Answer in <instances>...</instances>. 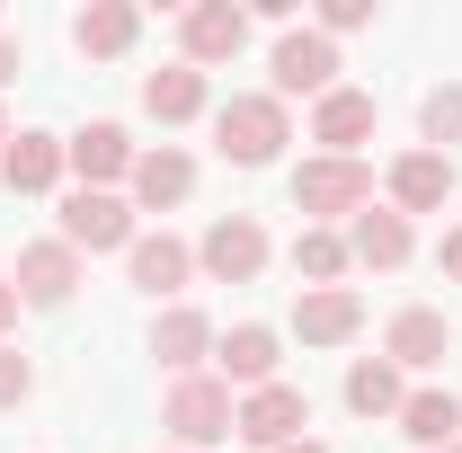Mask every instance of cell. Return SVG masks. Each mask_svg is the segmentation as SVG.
<instances>
[{
  "instance_id": "1",
  "label": "cell",
  "mask_w": 462,
  "mask_h": 453,
  "mask_svg": "<svg viewBox=\"0 0 462 453\" xmlns=\"http://www.w3.org/2000/svg\"><path fill=\"white\" fill-rule=\"evenodd\" d=\"M293 143V107L276 89H231L214 107V152L231 170H276V152Z\"/></svg>"
},
{
  "instance_id": "2",
  "label": "cell",
  "mask_w": 462,
  "mask_h": 453,
  "mask_svg": "<svg viewBox=\"0 0 462 453\" xmlns=\"http://www.w3.org/2000/svg\"><path fill=\"white\" fill-rule=\"evenodd\" d=\"M231 418H240V400H231L223 374H187V383H170V400H161V427H170L178 453L231 445Z\"/></svg>"
},
{
  "instance_id": "3",
  "label": "cell",
  "mask_w": 462,
  "mask_h": 453,
  "mask_svg": "<svg viewBox=\"0 0 462 453\" xmlns=\"http://www.w3.org/2000/svg\"><path fill=\"white\" fill-rule=\"evenodd\" d=\"M365 205H374V170H365V161H329V152H311V161L293 170V214H302V223L338 231V223H356Z\"/></svg>"
},
{
  "instance_id": "4",
  "label": "cell",
  "mask_w": 462,
  "mask_h": 453,
  "mask_svg": "<svg viewBox=\"0 0 462 453\" xmlns=\"http://www.w3.org/2000/svg\"><path fill=\"white\" fill-rule=\"evenodd\" d=\"M267 258H276V240H267L258 214H214V231L196 240V276L205 284H258Z\"/></svg>"
},
{
  "instance_id": "5",
  "label": "cell",
  "mask_w": 462,
  "mask_h": 453,
  "mask_svg": "<svg viewBox=\"0 0 462 453\" xmlns=\"http://www.w3.org/2000/svg\"><path fill=\"white\" fill-rule=\"evenodd\" d=\"M62 240H71L80 258H98V249H134V240H143V214H134V196L71 187V196H62Z\"/></svg>"
},
{
  "instance_id": "6",
  "label": "cell",
  "mask_w": 462,
  "mask_h": 453,
  "mask_svg": "<svg viewBox=\"0 0 462 453\" xmlns=\"http://www.w3.org/2000/svg\"><path fill=\"white\" fill-rule=\"evenodd\" d=\"M240 45H249V9H240V0H187V9H178V62H187V71L240 62Z\"/></svg>"
},
{
  "instance_id": "7",
  "label": "cell",
  "mask_w": 462,
  "mask_h": 453,
  "mask_svg": "<svg viewBox=\"0 0 462 453\" xmlns=\"http://www.w3.org/2000/svg\"><path fill=\"white\" fill-rule=\"evenodd\" d=\"M80 276H89V258H80L62 231H54V240H27V249H18V267H9V284H18V302H27V311H62V302L80 293Z\"/></svg>"
},
{
  "instance_id": "8",
  "label": "cell",
  "mask_w": 462,
  "mask_h": 453,
  "mask_svg": "<svg viewBox=\"0 0 462 453\" xmlns=\"http://www.w3.org/2000/svg\"><path fill=\"white\" fill-rule=\"evenodd\" d=\"M267 71H276V98H329L338 89V45L320 36V27H285L276 36V54H267Z\"/></svg>"
},
{
  "instance_id": "9",
  "label": "cell",
  "mask_w": 462,
  "mask_h": 453,
  "mask_svg": "<svg viewBox=\"0 0 462 453\" xmlns=\"http://www.w3.org/2000/svg\"><path fill=\"white\" fill-rule=\"evenodd\" d=\"M231 436L258 453H285L311 436V400L293 392V383H267V392H240V418H231Z\"/></svg>"
},
{
  "instance_id": "10",
  "label": "cell",
  "mask_w": 462,
  "mask_h": 453,
  "mask_svg": "<svg viewBox=\"0 0 462 453\" xmlns=\"http://www.w3.org/2000/svg\"><path fill=\"white\" fill-rule=\"evenodd\" d=\"M454 187H462V170L445 161V152L409 143L401 161L383 170V205H392V214H445V205H454Z\"/></svg>"
},
{
  "instance_id": "11",
  "label": "cell",
  "mask_w": 462,
  "mask_h": 453,
  "mask_svg": "<svg viewBox=\"0 0 462 453\" xmlns=\"http://www.w3.org/2000/svg\"><path fill=\"white\" fill-rule=\"evenodd\" d=\"M214 374H223L231 392H267V383H285V338L267 320H240V329L214 338Z\"/></svg>"
},
{
  "instance_id": "12",
  "label": "cell",
  "mask_w": 462,
  "mask_h": 453,
  "mask_svg": "<svg viewBox=\"0 0 462 453\" xmlns=\"http://www.w3.org/2000/svg\"><path fill=\"white\" fill-rule=\"evenodd\" d=\"M62 161H71V178L80 187H107L116 196V178H134V161H143V143L125 134V125H80V134H62Z\"/></svg>"
},
{
  "instance_id": "13",
  "label": "cell",
  "mask_w": 462,
  "mask_h": 453,
  "mask_svg": "<svg viewBox=\"0 0 462 453\" xmlns=\"http://www.w3.org/2000/svg\"><path fill=\"white\" fill-rule=\"evenodd\" d=\"M214 338H223V329H214L196 302H170V311L152 320V356H161V374H170V383H187V374H214Z\"/></svg>"
},
{
  "instance_id": "14",
  "label": "cell",
  "mask_w": 462,
  "mask_h": 453,
  "mask_svg": "<svg viewBox=\"0 0 462 453\" xmlns=\"http://www.w3.org/2000/svg\"><path fill=\"white\" fill-rule=\"evenodd\" d=\"M374 89H329V98H311V143L329 152V161H365V143H374Z\"/></svg>"
},
{
  "instance_id": "15",
  "label": "cell",
  "mask_w": 462,
  "mask_h": 453,
  "mask_svg": "<svg viewBox=\"0 0 462 453\" xmlns=\"http://www.w3.org/2000/svg\"><path fill=\"white\" fill-rule=\"evenodd\" d=\"M125 276H134V293H152V302H178V293L196 284V249H187L178 231H143V240L125 249Z\"/></svg>"
},
{
  "instance_id": "16",
  "label": "cell",
  "mask_w": 462,
  "mask_h": 453,
  "mask_svg": "<svg viewBox=\"0 0 462 453\" xmlns=\"http://www.w3.org/2000/svg\"><path fill=\"white\" fill-rule=\"evenodd\" d=\"M383 356H392L401 374H436V365L454 356V320H445L436 302H409V311H392V329H383Z\"/></svg>"
},
{
  "instance_id": "17",
  "label": "cell",
  "mask_w": 462,
  "mask_h": 453,
  "mask_svg": "<svg viewBox=\"0 0 462 453\" xmlns=\"http://www.w3.org/2000/svg\"><path fill=\"white\" fill-rule=\"evenodd\" d=\"M365 329V293L356 284H311V293H293V338L302 347H346Z\"/></svg>"
},
{
  "instance_id": "18",
  "label": "cell",
  "mask_w": 462,
  "mask_h": 453,
  "mask_svg": "<svg viewBox=\"0 0 462 453\" xmlns=\"http://www.w3.org/2000/svg\"><path fill=\"white\" fill-rule=\"evenodd\" d=\"M62 178H71V161H62V134H9V152H0V187L9 196H54Z\"/></svg>"
},
{
  "instance_id": "19",
  "label": "cell",
  "mask_w": 462,
  "mask_h": 453,
  "mask_svg": "<svg viewBox=\"0 0 462 453\" xmlns=\"http://www.w3.org/2000/svg\"><path fill=\"white\" fill-rule=\"evenodd\" d=\"M409 249H418V231H409V214H392V205H365V214L346 223V258L374 267V276L409 267Z\"/></svg>"
},
{
  "instance_id": "20",
  "label": "cell",
  "mask_w": 462,
  "mask_h": 453,
  "mask_svg": "<svg viewBox=\"0 0 462 453\" xmlns=\"http://www.w3.org/2000/svg\"><path fill=\"white\" fill-rule=\"evenodd\" d=\"M125 187H134V214H170V205H187V196H196V161H187L178 143H152V152L134 161V178H125Z\"/></svg>"
},
{
  "instance_id": "21",
  "label": "cell",
  "mask_w": 462,
  "mask_h": 453,
  "mask_svg": "<svg viewBox=\"0 0 462 453\" xmlns=\"http://www.w3.org/2000/svg\"><path fill=\"white\" fill-rule=\"evenodd\" d=\"M134 36H143V9H134V0H89V9H71V45L89 62L134 54Z\"/></svg>"
},
{
  "instance_id": "22",
  "label": "cell",
  "mask_w": 462,
  "mask_h": 453,
  "mask_svg": "<svg viewBox=\"0 0 462 453\" xmlns=\"http://www.w3.org/2000/svg\"><path fill=\"white\" fill-rule=\"evenodd\" d=\"M143 116H152V125H196V116H214L205 71H187V62H170V71H143Z\"/></svg>"
},
{
  "instance_id": "23",
  "label": "cell",
  "mask_w": 462,
  "mask_h": 453,
  "mask_svg": "<svg viewBox=\"0 0 462 453\" xmlns=\"http://www.w3.org/2000/svg\"><path fill=\"white\" fill-rule=\"evenodd\" d=\"M392 427H401L418 453H445V445L462 436V400L445 392V383H418V392L401 400V418H392Z\"/></svg>"
},
{
  "instance_id": "24",
  "label": "cell",
  "mask_w": 462,
  "mask_h": 453,
  "mask_svg": "<svg viewBox=\"0 0 462 453\" xmlns=\"http://www.w3.org/2000/svg\"><path fill=\"white\" fill-rule=\"evenodd\" d=\"M401 400H409V374L392 356H356L346 365V409L356 418H401Z\"/></svg>"
},
{
  "instance_id": "25",
  "label": "cell",
  "mask_w": 462,
  "mask_h": 453,
  "mask_svg": "<svg viewBox=\"0 0 462 453\" xmlns=\"http://www.w3.org/2000/svg\"><path fill=\"white\" fill-rule=\"evenodd\" d=\"M346 267H356L346 258V231H320V223L293 231V276H302V293L311 284H346Z\"/></svg>"
},
{
  "instance_id": "26",
  "label": "cell",
  "mask_w": 462,
  "mask_h": 453,
  "mask_svg": "<svg viewBox=\"0 0 462 453\" xmlns=\"http://www.w3.org/2000/svg\"><path fill=\"white\" fill-rule=\"evenodd\" d=\"M418 143L454 161V143H462V80H436V89L418 98Z\"/></svg>"
},
{
  "instance_id": "27",
  "label": "cell",
  "mask_w": 462,
  "mask_h": 453,
  "mask_svg": "<svg viewBox=\"0 0 462 453\" xmlns=\"http://www.w3.org/2000/svg\"><path fill=\"white\" fill-rule=\"evenodd\" d=\"M311 27L338 45V36H356V27H374V0H320V18H311Z\"/></svg>"
},
{
  "instance_id": "28",
  "label": "cell",
  "mask_w": 462,
  "mask_h": 453,
  "mask_svg": "<svg viewBox=\"0 0 462 453\" xmlns=\"http://www.w3.org/2000/svg\"><path fill=\"white\" fill-rule=\"evenodd\" d=\"M27 392H36V365H27V347H0V409H18Z\"/></svg>"
},
{
  "instance_id": "29",
  "label": "cell",
  "mask_w": 462,
  "mask_h": 453,
  "mask_svg": "<svg viewBox=\"0 0 462 453\" xmlns=\"http://www.w3.org/2000/svg\"><path fill=\"white\" fill-rule=\"evenodd\" d=\"M436 267H445V284H462V223L436 240Z\"/></svg>"
},
{
  "instance_id": "30",
  "label": "cell",
  "mask_w": 462,
  "mask_h": 453,
  "mask_svg": "<svg viewBox=\"0 0 462 453\" xmlns=\"http://www.w3.org/2000/svg\"><path fill=\"white\" fill-rule=\"evenodd\" d=\"M18 311H27V302H18V284H9V276H0V347H9V338H18Z\"/></svg>"
},
{
  "instance_id": "31",
  "label": "cell",
  "mask_w": 462,
  "mask_h": 453,
  "mask_svg": "<svg viewBox=\"0 0 462 453\" xmlns=\"http://www.w3.org/2000/svg\"><path fill=\"white\" fill-rule=\"evenodd\" d=\"M9 80H18V45L0 36V89H9Z\"/></svg>"
},
{
  "instance_id": "32",
  "label": "cell",
  "mask_w": 462,
  "mask_h": 453,
  "mask_svg": "<svg viewBox=\"0 0 462 453\" xmlns=\"http://www.w3.org/2000/svg\"><path fill=\"white\" fill-rule=\"evenodd\" d=\"M285 453H329V445H320V436H302V445H285Z\"/></svg>"
},
{
  "instance_id": "33",
  "label": "cell",
  "mask_w": 462,
  "mask_h": 453,
  "mask_svg": "<svg viewBox=\"0 0 462 453\" xmlns=\"http://www.w3.org/2000/svg\"><path fill=\"white\" fill-rule=\"evenodd\" d=\"M0 152H9V107H0Z\"/></svg>"
},
{
  "instance_id": "34",
  "label": "cell",
  "mask_w": 462,
  "mask_h": 453,
  "mask_svg": "<svg viewBox=\"0 0 462 453\" xmlns=\"http://www.w3.org/2000/svg\"><path fill=\"white\" fill-rule=\"evenodd\" d=\"M445 453H462V436H454V445H445Z\"/></svg>"
},
{
  "instance_id": "35",
  "label": "cell",
  "mask_w": 462,
  "mask_h": 453,
  "mask_svg": "<svg viewBox=\"0 0 462 453\" xmlns=\"http://www.w3.org/2000/svg\"><path fill=\"white\" fill-rule=\"evenodd\" d=\"M161 453H178V445H161Z\"/></svg>"
}]
</instances>
